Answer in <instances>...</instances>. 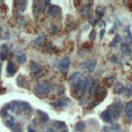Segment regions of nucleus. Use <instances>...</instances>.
I'll list each match as a JSON object with an SVG mask.
<instances>
[{"instance_id": "obj_1", "label": "nucleus", "mask_w": 132, "mask_h": 132, "mask_svg": "<svg viewBox=\"0 0 132 132\" xmlns=\"http://www.w3.org/2000/svg\"><path fill=\"white\" fill-rule=\"evenodd\" d=\"M54 90V85L49 81L38 82L35 86V92L39 95H48Z\"/></svg>"}, {"instance_id": "obj_2", "label": "nucleus", "mask_w": 132, "mask_h": 132, "mask_svg": "<svg viewBox=\"0 0 132 132\" xmlns=\"http://www.w3.org/2000/svg\"><path fill=\"white\" fill-rule=\"evenodd\" d=\"M122 108H123V105H122L121 102H116V103H113V105L110 106L108 111H110L113 119V118H118L120 116V113H121V112H122Z\"/></svg>"}, {"instance_id": "obj_3", "label": "nucleus", "mask_w": 132, "mask_h": 132, "mask_svg": "<svg viewBox=\"0 0 132 132\" xmlns=\"http://www.w3.org/2000/svg\"><path fill=\"white\" fill-rule=\"evenodd\" d=\"M4 108L8 113H18L20 111V101H13L4 106Z\"/></svg>"}, {"instance_id": "obj_4", "label": "nucleus", "mask_w": 132, "mask_h": 132, "mask_svg": "<svg viewBox=\"0 0 132 132\" xmlns=\"http://www.w3.org/2000/svg\"><path fill=\"white\" fill-rule=\"evenodd\" d=\"M96 65V61L95 60H87L84 61L79 64V67L84 68V69H89V71H93Z\"/></svg>"}, {"instance_id": "obj_5", "label": "nucleus", "mask_w": 132, "mask_h": 132, "mask_svg": "<svg viewBox=\"0 0 132 132\" xmlns=\"http://www.w3.org/2000/svg\"><path fill=\"white\" fill-rule=\"evenodd\" d=\"M70 66V59L69 57H63L60 61V69L63 72H67L68 68Z\"/></svg>"}, {"instance_id": "obj_6", "label": "nucleus", "mask_w": 132, "mask_h": 132, "mask_svg": "<svg viewBox=\"0 0 132 132\" xmlns=\"http://www.w3.org/2000/svg\"><path fill=\"white\" fill-rule=\"evenodd\" d=\"M70 103V99L69 98H63V99H59L57 100L56 102H52L51 105H53L55 107H58V106H61V107H64L66 105H68Z\"/></svg>"}, {"instance_id": "obj_7", "label": "nucleus", "mask_w": 132, "mask_h": 132, "mask_svg": "<svg viewBox=\"0 0 132 132\" xmlns=\"http://www.w3.org/2000/svg\"><path fill=\"white\" fill-rule=\"evenodd\" d=\"M16 58H17V61H18L20 64H23V63H25L26 60H27V57L25 55V53L21 50H18L16 52Z\"/></svg>"}, {"instance_id": "obj_8", "label": "nucleus", "mask_w": 132, "mask_h": 132, "mask_svg": "<svg viewBox=\"0 0 132 132\" xmlns=\"http://www.w3.org/2000/svg\"><path fill=\"white\" fill-rule=\"evenodd\" d=\"M100 117L105 123H112L113 122V117H112V114H111V113H110L108 110L102 112L101 114H100Z\"/></svg>"}, {"instance_id": "obj_9", "label": "nucleus", "mask_w": 132, "mask_h": 132, "mask_svg": "<svg viewBox=\"0 0 132 132\" xmlns=\"http://www.w3.org/2000/svg\"><path fill=\"white\" fill-rule=\"evenodd\" d=\"M8 53H9L8 47L6 44H2L1 45V53H0V59H1V61H3V60H5L7 58Z\"/></svg>"}, {"instance_id": "obj_10", "label": "nucleus", "mask_w": 132, "mask_h": 132, "mask_svg": "<svg viewBox=\"0 0 132 132\" xmlns=\"http://www.w3.org/2000/svg\"><path fill=\"white\" fill-rule=\"evenodd\" d=\"M6 71L9 75H13L17 72V66L15 65V63L13 61H9L7 63V66H6Z\"/></svg>"}, {"instance_id": "obj_11", "label": "nucleus", "mask_w": 132, "mask_h": 132, "mask_svg": "<svg viewBox=\"0 0 132 132\" xmlns=\"http://www.w3.org/2000/svg\"><path fill=\"white\" fill-rule=\"evenodd\" d=\"M20 110L22 112H24V113H30L32 111V108H31V105L29 104V103L21 101L20 102Z\"/></svg>"}, {"instance_id": "obj_12", "label": "nucleus", "mask_w": 132, "mask_h": 132, "mask_svg": "<svg viewBox=\"0 0 132 132\" xmlns=\"http://www.w3.org/2000/svg\"><path fill=\"white\" fill-rule=\"evenodd\" d=\"M59 13V7L56 6V5H51L48 9V15L50 17H56Z\"/></svg>"}, {"instance_id": "obj_13", "label": "nucleus", "mask_w": 132, "mask_h": 132, "mask_svg": "<svg viewBox=\"0 0 132 132\" xmlns=\"http://www.w3.org/2000/svg\"><path fill=\"white\" fill-rule=\"evenodd\" d=\"M123 94L125 97H130L132 96V85L128 84L126 85L124 87V90H123Z\"/></svg>"}, {"instance_id": "obj_14", "label": "nucleus", "mask_w": 132, "mask_h": 132, "mask_svg": "<svg viewBox=\"0 0 132 132\" xmlns=\"http://www.w3.org/2000/svg\"><path fill=\"white\" fill-rule=\"evenodd\" d=\"M106 94H107V91H106L105 88H99V89H97V96H98V99L99 100H102L106 96Z\"/></svg>"}, {"instance_id": "obj_15", "label": "nucleus", "mask_w": 132, "mask_h": 132, "mask_svg": "<svg viewBox=\"0 0 132 132\" xmlns=\"http://www.w3.org/2000/svg\"><path fill=\"white\" fill-rule=\"evenodd\" d=\"M123 90H124V86L122 83H116L113 87V92L116 94H122L123 93Z\"/></svg>"}, {"instance_id": "obj_16", "label": "nucleus", "mask_w": 132, "mask_h": 132, "mask_svg": "<svg viewBox=\"0 0 132 132\" xmlns=\"http://www.w3.org/2000/svg\"><path fill=\"white\" fill-rule=\"evenodd\" d=\"M125 113L129 119H132V102H128L125 106Z\"/></svg>"}, {"instance_id": "obj_17", "label": "nucleus", "mask_w": 132, "mask_h": 132, "mask_svg": "<svg viewBox=\"0 0 132 132\" xmlns=\"http://www.w3.org/2000/svg\"><path fill=\"white\" fill-rule=\"evenodd\" d=\"M79 77H82V74H81V72L75 71V72H73V73L71 74V75L69 76V82H70L71 84H73L74 82H76Z\"/></svg>"}, {"instance_id": "obj_18", "label": "nucleus", "mask_w": 132, "mask_h": 132, "mask_svg": "<svg viewBox=\"0 0 132 132\" xmlns=\"http://www.w3.org/2000/svg\"><path fill=\"white\" fill-rule=\"evenodd\" d=\"M92 78L91 77H86L85 79H84V85H83V88H84V91H86V90H88L91 86H92Z\"/></svg>"}, {"instance_id": "obj_19", "label": "nucleus", "mask_w": 132, "mask_h": 132, "mask_svg": "<svg viewBox=\"0 0 132 132\" xmlns=\"http://www.w3.org/2000/svg\"><path fill=\"white\" fill-rule=\"evenodd\" d=\"M90 8H91V4L88 3V4H83L82 7H81V13L83 15H88L89 11H90Z\"/></svg>"}, {"instance_id": "obj_20", "label": "nucleus", "mask_w": 132, "mask_h": 132, "mask_svg": "<svg viewBox=\"0 0 132 132\" xmlns=\"http://www.w3.org/2000/svg\"><path fill=\"white\" fill-rule=\"evenodd\" d=\"M39 70H40V67H39V65L37 64V63L36 62H31V71H32V73L35 74Z\"/></svg>"}, {"instance_id": "obj_21", "label": "nucleus", "mask_w": 132, "mask_h": 132, "mask_svg": "<svg viewBox=\"0 0 132 132\" xmlns=\"http://www.w3.org/2000/svg\"><path fill=\"white\" fill-rule=\"evenodd\" d=\"M5 125L7 126V127H13V126L15 125V118L14 117H9L7 118L6 120H5Z\"/></svg>"}, {"instance_id": "obj_22", "label": "nucleus", "mask_w": 132, "mask_h": 132, "mask_svg": "<svg viewBox=\"0 0 132 132\" xmlns=\"http://www.w3.org/2000/svg\"><path fill=\"white\" fill-rule=\"evenodd\" d=\"M121 41H122V37H121V35L117 34L116 37L113 38V42H112V44H111V47H114V45H117L118 43H120Z\"/></svg>"}, {"instance_id": "obj_23", "label": "nucleus", "mask_w": 132, "mask_h": 132, "mask_svg": "<svg viewBox=\"0 0 132 132\" xmlns=\"http://www.w3.org/2000/svg\"><path fill=\"white\" fill-rule=\"evenodd\" d=\"M74 129H75L76 132H81L85 129V123L84 122H78L76 125H75V127H74Z\"/></svg>"}, {"instance_id": "obj_24", "label": "nucleus", "mask_w": 132, "mask_h": 132, "mask_svg": "<svg viewBox=\"0 0 132 132\" xmlns=\"http://www.w3.org/2000/svg\"><path fill=\"white\" fill-rule=\"evenodd\" d=\"M97 89H98V86H97V84H92V86L89 88L90 95H95V93L97 92Z\"/></svg>"}, {"instance_id": "obj_25", "label": "nucleus", "mask_w": 132, "mask_h": 132, "mask_svg": "<svg viewBox=\"0 0 132 132\" xmlns=\"http://www.w3.org/2000/svg\"><path fill=\"white\" fill-rule=\"evenodd\" d=\"M17 82H18V85L20 86V87H26V85H25V83H26V78H25L24 76H23V75L19 76L18 79H17Z\"/></svg>"}, {"instance_id": "obj_26", "label": "nucleus", "mask_w": 132, "mask_h": 132, "mask_svg": "<svg viewBox=\"0 0 132 132\" xmlns=\"http://www.w3.org/2000/svg\"><path fill=\"white\" fill-rule=\"evenodd\" d=\"M17 4H18V9H19V11L23 13V11L25 10V8H26V1H19Z\"/></svg>"}, {"instance_id": "obj_27", "label": "nucleus", "mask_w": 132, "mask_h": 132, "mask_svg": "<svg viewBox=\"0 0 132 132\" xmlns=\"http://www.w3.org/2000/svg\"><path fill=\"white\" fill-rule=\"evenodd\" d=\"M54 127L57 129H64V128H66V124L64 122H55Z\"/></svg>"}, {"instance_id": "obj_28", "label": "nucleus", "mask_w": 132, "mask_h": 132, "mask_svg": "<svg viewBox=\"0 0 132 132\" xmlns=\"http://www.w3.org/2000/svg\"><path fill=\"white\" fill-rule=\"evenodd\" d=\"M122 53L123 54H126V55H129V54H131V50H130V48H129V45L128 44H124V45H122Z\"/></svg>"}, {"instance_id": "obj_29", "label": "nucleus", "mask_w": 132, "mask_h": 132, "mask_svg": "<svg viewBox=\"0 0 132 132\" xmlns=\"http://www.w3.org/2000/svg\"><path fill=\"white\" fill-rule=\"evenodd\" d=\"M37 113L40 114V117H41V122L45 123V122L49 121V117H48L47 113H42V112H40V111H37Z\"/></svg>"}, {"instance_id": "obj_30", "label": "nucleus", "mask_w": 132, "mask_h": 132, "mask_svg": "<svg viewBox=\"0 0 132 132\" xmlns=\"http://www.w3.org/2000/svg\"><path fill=\"white\" fill-rule=\"evenodd\" d=\"M95 13H96V15L98 16V17H102L103 15H104V8H103L102 6H98V7L96 8Z\"/></svg>"}, {"instance_id": "obj_31", "label": "nucleus", "mask_w": 132, "mask_h": 132, "mask_svg": "<svg viewBox=\"0 0 132 132\" xmlns=\"http://www.w3.org/2000/svg\"><path fill=\"white\" fill-rule=\"evenodd\" d=\"M43 50L45 52H52V51L54 50V47L51 43H44L43 44Z\"/></svg>"}, {"instance_id": "obj_32", "label": "nucleus", "mask_w": 132, "mask_h": 132, "mask_svg": "<svg viewBox=\"0 0 132 132\" xmlns=\"http://www.w3.org/2000/svg\"><path fill=\"white\" fill-rule=\"evenodd\" d=\"M11 129H13V132H22V128L19 124H15L13 127H11Z\"/></svg>"}, {"instance_id": "obj_33", "label": "nucleus", "mask_w": 132, "mask_h": 132, "mask_svg": "<svg viewBox=\"0 0 132 132\" xmlns=\"http://www.w3.org/2000/svg\"><path fill=\"white\" fill-rule=\"evenodd\" d=\"M34 15H37V14H39V11L41 10V8H40V6H39V4L37 3H35V5H34Z\"/></svg>"}, {"instance_id": "obj_34", "label": "nucleus", "mask_w": 132, "mask_h": 132, "mask_svg": "<svg viewBox=\"0 0 132 132\" xmlns=\"http://www.w3.org/2000/svg\"><path fill=\"white\" fill-rule=\"evenodd\" d=\"M95 36H96V31L95 30H92L91 33H90V39H91V40H94Z\"/></svg>"}, {"instance_id": "obj_35", "label": "nucleus", "mask_w": 132, "mask_h": 132, "mask_svg": "<svg viewBox=\"0 0 132 132\" xmlns=\"http://www.w3.org/2000/svg\"><path fill=\"white\" fill-rule=\"evenodd\" d=\"M63 93H64V87H63V86H60V87H59L58 95H59V96H61V95H63Z\"/></svg>"}, {"instance_id": "obj_36", "label": "nucleus", "mask_w": 132, "mask_h": 132, "mask_svg": "<svg viewBox=\"0 0 132 132\" xmlns=\"http://www.w3.org/2000/svg\"><path fill=\"white\" fill-rule=\"evenodd\" d=\"M112 129H113V130H119V129H120V125H119V124H113Z\"/></svg>"}, {"instance_id": "obj_37", "label": "nucleus", "mask_w": 132, "mask_h": 132, "mask_svg": "<svg viewBox=\"0 0 132 132\" xmlns=\"http://www.w3.org/2000/svg\"><path fill=\"white\" fill-rule=\"evenodd\" d=\"M98 103H99V101H98V100H94V101L90 104V106H91V107H94V106H96L97 104H98Z\"/></svg>"}, {"instance_id": "obj_38", "label": "nucleus", "mask_w": 132, "mask_h": 132, "mask_svg": "<svg viewBox=\"0 0 132 132\" xmlns=\"http://www.w3.org/2000/svg\"><path fill=\"white\" fill-rule=\"evenodd\" d=\"M112 62H113V63H119V59H117V57L113 56V57H112Z\"/></svg>"}, {"instance_id": "obj_39", "label": "nucleus", "mask_w": 132, "mask_h": 132, "mask_svg": "<svg viewBox=\"0 0 132 132\" xmlns=\"http://www.w3.org/2000/svg\"><path fill=\"white\" fill-rule=\"evenodd\" d=\"M28 132H36V130L35 129H34L33 127H32V126H29V127H28Z\"/></svg>"}, {"instance_id": "obj_40", "label": "nucleus", "mask_w": 132, "mask_h": 132, "mask_svg": "<svg viewBox=\"0 0 132 132\" xmlns=\"http://www.w3.org/2000/svg\"><path fill=\"white\" fill-rule=\"evenodd\" d=\"M9 37H10V36H9V33L6 32L5 34H3V38H4V39H9Z\"/></svg>"}, {"instance_id": "obj_41", "label": "nucleus", "mask_w": 132, "mask_h": 132, "mask_svg": "<svg viewBox=\"0 0 132 132\" xmlns=\"http://www.w3.org/2000/svg\"><path fill=\"white\" fill-rule=\"evenodd\" d=\"M51 28H52V31H53V32H56V31H57V28H56V26H55V25H52V27H51Z\"/></svg>"}, {"instance_id": "obj_42", "label": "nucleus", "mask_w": 132, "mask_h": 132, "mask_svg": "<svg viewBox=\"0 0 132 132\" xmlns=\"http://www.w3.org/2000/svg\"><path fill=\"white\" fill-rule=\"evenodd\" d=\"M104 33H105V31L102 29V30H101V32H100V37H101V38H102L103 36H104Z\"/></svg>"}, {"instance_id": "obj_43", "label": "nucleus", "mask_w": 132, "mask_h": 132, "mask_svg": "<svg viewBox=\"0 0 132 132\" xmlns=\"http://www.w3.org/2000/svg\"><path fill=\"white\" fill-rule=\"evenodd\" d=\"M45 132H55V130H54L53 128H48Z\"/></svg>"}, {"instance_id": "obj_44", "label": "nucleus", "mask_w": 132, "mask_h": 132, "mask_svg": "<svg viewBox=\"0 0 132 132\" xmlns=\"http://www.w3.org/2000/svg\"><path fill=\"white\" fill-rule=\"evenodd\" d=\"M104 25H105V22H104V21H101V22H100V26L104 27Z\"/></svg>"}, {"instance_id": "obj_45", "label": "nucleus", "mask_w": 132, "mask_h": 132, "mask_svg": "<svg viewBox=\"0 0 132 132\" xmlns=\"http://www.w3.org/2000/svg\"><path fill=\"white\" fill-rule=\"evenodd\" d=\"M84 100L81 101V104H86V98H83Z\"/></svg>"}, {"instance_id": "obj_46", "label": "nucleus", "mask_w": 132, "mask_h": 132, "mask_svg": "<svg viewBox=\"0 0 132 132\" xmlns=\"http://www.w3.org/2000/svg\"><path fill=\"white\" fill-rule=\"evenodd\" d=\"M63 132H68V131H67V130H66V131H63Z\"/></svg>"}]
</instances>
